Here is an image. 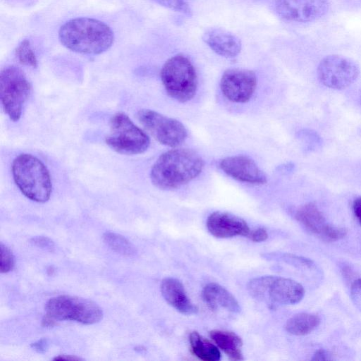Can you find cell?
Listing matches in <instances>:
<instances>
[{"mask_svg":"<svg viewBox=\"0 0 361 361\" xmlns=\"http://www.w3.org/2000/svg\"><path fill=\"white\" fill-rule=\"evenodd\" d=\"M204 161L190 149H173L163 153L150 171L152 183L161 190H172L185 185L202 172Z\"/></svg>","mask_w":361,"mask_h":361,"instance_id":"6da1fadb","label":"cell"},{"mask_svg":"<svg viewBox=\"0 0 361 361\" xmlns=\"http://www.w3.org/2000/svg\"><path fill=\"white\" fill-rule=\"evenodd\" d=\"M61 43L72 51L100 54L107 51L114 40V32L104 23L91 18H76L66 22L59 30Z\"/></svg>","mask_w":361,"mask_h":361,"instance_id":"7a4b0ae2","label":"cell"},{"mask_svg":"<svg viewBox=\"0 0 361 361\" xmlns=\"http://www.w3.org/2000/svg\"><path fill=\"white\" fill-rule=\"evenodd\" d=\"M11 169L13 180L25 197L41 203L49 199L52 190L51 176L38 158L21 154L14 159Z\"/></svg>","mask_w":361,"mask_h":361,"instance_id":"3957f363","label":"cell"},{"mask_svg":"<svg viewBox=\"0 0 361 361\" xmlns=\"http://www.w3.org/2000/svg\"><path fill=\"white\" fill-rule=\"evenodd\" d=\"M247 288L252 298L273 308L279 305L296 304L305 295L304 288L300 283L276 276L252 279L247 283Z\"/></svg>","mask_w":361,"mask_h":361,"instance_id":"277c9868","label":"cell"},{"mask_svg":"<svg viewBox=\"0 0 361 361\" xmlns=\"http://www.w3.org/2000/svg\"><path fill=\"white\" fill-rule=\"evenodd\" d=\"M161 79L167 94L179 102H186L195 94L197 77L190 60L183 54L169 59L161 70Z\"/></svg>","mask_w":361,"mask_h":361,"instance_id":"5b68a950","label":"cell"},{"mask_svg":"<svg viewBox=\"0 0 361 361\" xmlns=\"http://www.w3.org/2000/svg\"><path fill=\"white\" fill-rule=\"evenodd\" d=\"M109 133L105 141L114 152L126 155L140 154L149 147L148 135L124 113L112 116L109 122Z\"/></svg>","mask_w":361,"mask_h":361,"instance_id":"8992f818","label":"cell"},{"mask_svg":"<svg viewBox=\"0 0 361 361\" xmlns=\"http://www.w3.org/2000/svg\"><path fill=\"white\" fill-rule=\"evenodd\" d=\"M47 315L56 321L71 320L83 324L99 322L103 317L100 307L93 301L76 296L59 295L45 305Z\"/></svg>","mask_w":361,"mask_h":361,"instance_id":"52a82bcc","label":"cell"},{"mask_svg":"<svg viewBox=\"0 0 361 361\" xmlns=\"http://www.w3.org/2000/svg\"><path fill=\"white\" fill-rule=\"evenodd\" d=\"M30 91V83L21 69L9 66L1 70L0 99L5 113L11 121L20 119Z\"/></svg>","mask_w":361,"mask_h":361,"instance_id":"ba28073f","label":"cell"},{"mask_svg":"<svg viewBox=\"0 0 361 361\" xmlns=\"http://www.w3.org/2000/svg\"><path fill=\"white\" fill-rule=\"evenodd\" d=\"M137 118L145 129L162 145L176 147L187 137V130L179 121L151 109H141Z\"/></svg>","mask_w":361,"mask_h":361,"instance_id":"9c48e42d","label":"cell"},{"mask_svg":"<svg viewBox=\"0 0 361 361\" xmlns=\"http://www.w3.org/2000/svg\"><path fill=\"white\" fill-rule=\"evenodd\" d=\"M317 73L319 80L324 86L334 90H343L357 80L360 68L352 59L332 54L322 59Z\"/></svg>","mask_w":361,"mask_h":361,"instance_id":"30bf717a","label":"cell"},{"mask_svg":"<svg viewBox=\"0 0 361 361\" xmlns=\"http://www.w3.org/2000/svg\"><path fill=\"white\" fill-rule=\"evenodd\" d=\"M257 84V79L254 71L245 68H230L223 73L220 88L229 101L245 103L252 97Z\"/></svg>","mask_w":361,"mask_h":361,"instance_id":"8fae6325","label":"cell"},{"mask_svg":"<svg viewBox=\"0 0 361 361\" xmlns=\"http://www.w3.org/2000/svg\"><path fill=\"white\" fill-rule=\"evenodd\" d=\"M329 7L328 0H276V11L284 20L306 23L324 16Z\"/></svg>","mask_w":361,"mask_h":361,"instance_id":"7c38bea8","label":"cell"},{"mask_svg":"<svg viewBox=\"0 0 361 361\" xmlns=\"http://www.w3.org/2000/svg\"><path fill=\"white\" fill-rule=\"evenodd\" d=\"M295 218L307 231L326 241H336L346 235L344 228L327 223L317 206L307 203L300 206L295 212Z\"/></svg>","mask_w":361,"mask_h":361,"instance_id":"4fadbf2b","label":"cell"},{"mask_svg":"<svg viewBox=\"0 0 361 361\" xmlns=\"http://www.w3.org/2000/svg\"><path fill=\"white\" fill-rule=\"evenodd\" d=\"M221 170L228 176L240 182L264 184L267 177L253 159L245 155L227 157L219 162Z\"/></svg>","mask_w":361,"mask_h":361,"instance_id":"5bb4252c","label":"cell"},{"mask_svg":"<svg viewBox=\"0 0 361 361\" xmlns=\"http://www.w3.org/2000/svg\"><path fill=\"white\" fill-rule=\"evenodd\" d=\"M208 231L218 238H229L238 235L247 237L250 229L247 223L234 214L214 212L207 219Z\"/></svg>","mask_w":361,"mask_h":361,"instance_id":"9a60e30c","label":"cell"},{"mask_svg":"<svg viewBox=\"0 0 361 361\" xmlns=\"http://www.w3.org/2000/svg\"><path fill=\"white\" fill-rule=\"evenodd\" d=\"M202 40L216 54L228 59L236 57L241 51L240 39L219 27H210L202 34Z\"/></svg>","mask_w":361,"mask_h":361,"instance_id":"2e32d148","label":"cell"},{"mask_svg":"<svg viewBox=\"0 0 361 361\" xmlns=\"http://www.w3.org/2000/svg\"><path fill=\"white\" fill-rule=\"evenodd\" d=\"M160 290L165 300L179 312L190 315L197 312V307L188 298L183 285L177 279H164L161 282Z\"/></svg>","mask_w":361,"mask_h":361,"instance_id":"e0dca14e","label":"cell"},{"mask_svg":"<svg viewBox=\"0 0 361 361\" xmlns=\"http://www.w3.org/2000/svg\"><path fill=\"white\" fill-rule=\"evenodd\" d=\"M202 296L212 310L224 309L233 313L240 311V305L232 293L216 283H207L202 289Z\"/></svg>","mask_w":361,"mask_h":361,"instance_id":"ac0fdd59","label":"cell"},{"mask_svg":"<svg viewBox=\"0 0 361 361\" xmlns=\"http://www.w3.org/2000/svg\"><path fill=\"white\" fill-rule=\"evenodd\" d=\"M210 338L232 360H243L241 351L243 341L236 334L224 331L212 330L209 332Z\"/></svg>","mask_w":361,"mask_h":361,"instance_id":"d6986e66","label":"cell"},{"mask_svg":"<svg viewBox=\"0 0 361 361\" xmlns=\"http://www.w3.org/2000/svg\"><path fill=\"white\" fill-rule=\"evenodd\" d=\"M320 324V318L311 313H298L286 323V330L290 334L304 336L311 333Z\"/></svg>","mask_w":361,"mask_h":361,"instance_id":"ffe728a7","label":"cell"},{"mask_svg":"<svg viewBox=\"0 0 361 361\" xmlns=\"http://www.w3.org/2000/svg\"><path fill=\"white\" fill-rule=\"evenodd\" d=\"M193 354L204 361H218L221 358L219 348L198 332L193 331L189 337Z\"/></svg>","mask_w":361,"mask_h":361,"instance_id":"44dd1931","label":"cell"},{"mask_svg":"<svg viewBox=\"0 0 361 361\" xmlns=\"http://www.w3.org/2000/svg\"><path fill=\"white\" fill-rule=\"evenodd\" d=\"M104 243L117 253L126 257H133L135 254V249L133 244L124 236L106 232L103 235Z\"/></svg>","mask_w":361,"mask_h":361,"instance_id":"7402d4cb","label":"cell"},{"mask_svg":"<svg viewBox=\"0 0 361 361\" xmlns=\"http://www.w3.org/2000/svg\"><path fill=\"white\" fill-rule=\"evenodd\" d=\"M15 52L21 64L32 68L37 67V57L28 39L21 41L17 46Z\"/></svg>","mask_w":361,"mask_h":361,"instance_id":"603a6c76","label":"cell"},{"mask_svg":"<svg viewBox=\"0 0 361 361\" xmlns=\"http://www.w3.org/2000/svg\"><path fill=\"white\" fill-rule=\"evenodd\" d=\"M300 137L305 145V147L308 151H316L317 149H319L322 147V138L314 130H303L300 133Z\"/></svg>","mask_w":361,"mask_h":361,"instance_id":"cb8c5ba5","label":"cell"},{"mask_svg":"<svg viewBox=\"0 0 361 361\" xmlns=\"http://www.w3.org/2000/svg\"><path fill=\"white\" fill-rule=\"evenodd\" d=\"M160 6L183 13L187 16L192 15V11L185 0H150Z\"/></svg>","mask_w":361,"mask_h":361,"instance_id":"d4e9b609","label":"cell"},{"mask_svg":"<svg viewBox=\"0 0 361 361\" xmlns=\"http://www.w3.org/2000/svg\"><path fill=\"white\" fill-rule=\"evenodd\" d=\"M1 273H7L12 270L14 266V257L11 250L2 243H1Z\"/></svg>","mask_w":361,"mask_h":361,"instance_id":"484cf974","label":"cell"},{"mask_svg":"<svg viewBox=\"0 0 361 361\" xmlns=\"http://www.w3.org/2000/svg\"><path fill=\"white\" fill-rule=\"evenodd\" d=\"M35 245L44 250H51L54 249V242L49 238L44 236H36L30 240Z\"/></svg>","mask_w":361,"mask_h":361,"instance_id":"4316f807","label":"cell"},{"mask_svg":"<svg viewBox=\"0 0 361 361\" xmlns=\"http://www.w3.org/2000/svg\"><path fill=\"white\" fill-rule=\"evenodd\" d=\"M247 237L253 242L259 243L266 240L268 238V233L264 228H258L250 230Z\"/></svg>","mask_w":361,"mask_h":361,"instance_id":"83f0119b","label":"cell"},{"mask_svg":"<svg viewBox=\"0 0 361 361\" xmlns=\"http://www.w3.org/2000/svg\"><path fill=\"white\" fill-rule=\"evenodd\" d=\"M351 293L355 299L361 300V279H357L351 286Z\"/></svg>","mask_w":361,"mask_h":361,"instance_id":"f1b7e54d","label":"cell"},{"mask_svg":"<svg viewBox=\"0 0 361 361\" xmlns=\"http://www.w3.org/2000/svg\"><path fill=\"white\" fill-rule=\"evenodd\" d=\"M353 211L355 218L361 224V197H358L353 201Z\"/></svg>","mask_w":361,"mask_h":361,"instance_id":"f546056e","label":"cell"},{"mask_svg":"<svg viewBox=\"0 0 361 361\" xmlns=\"http://www.w3.org/2000/svg\"><path fill=\"white\" fill-rule=\"evenodd\" d=\"M312 360H332L331 354L323 349L317 350L312 358Z\"/></svg>","mask_w":361,"mask_h":361,"instance_id":"4dcf8cb0","label":"cell"},{"mask_svg":"<svg viewBox=\"0 0 361 361\" xmlns=\"http://www.w3.org/2000/svg\"><path fill=\"white\" fill-rule=\"evenodd\" d=\"M31 347L39 353H44L48 347V343L46 339H41L31 344Z\"/></svg>","mask_w":361,"mask_h":361,"instance_id":"1f68e13d","label":"cell"},{"mask_svg":"<svg viewBox=\"0 0 361 361\" xmlns=\"http://www.w3.org/2000/svg\"><path fill=\"white\" fill-rule=\"evenodd\" d=\"M54 360H80V357L70 355H60L54 358Z\"/></svg>","mask_w":361,"mask_h":361,"instance_id":"d6a6232c","label":"cell"},{"mask_svg":"<svg viewBox=\"0 0 361 361\" xmlns=\"http://www.w3.org/2000/svg\"><path fill=\"white\" fill-rule=\"evenodd\" d=\"M56 320L50 316L46 314L42 319V325L44 326H53L55 324Z\"/></svg>","mask_w":361,"mask_h":361,"instance_id":"836d02e7","label":"cell"}]
</instances>
